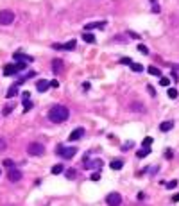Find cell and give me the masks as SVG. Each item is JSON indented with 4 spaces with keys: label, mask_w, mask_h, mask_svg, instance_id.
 Masks as SVG:
<instances>
[{
    "label": "cell",
    "mask_w": 179,
    "mask_h": 206,
    "mask_svg": "<svg viewBox=\"0 0 179 206\" xmlns=\"http://www.w3.org/2000/svg\"><path fill=\"white\" fill-rule=\"evenodd\" d=\"M159 84H161V86H168V84H170V79H167V77H161V79H159Z\"/></svg>",
    "instance_id": "f546056e"
},
{
    "label": "cell",
    "mask_w": 179,
    "mask_h": 206,
    "mask_svg": "<svg viewBox=\"0 0 179 206\" xmlns=\"http://www.w3.org/2000/svg\"><path fill=\"white\" fill-rule=\"evenodd\" d=\"M172 201H174V203H179V194H176V195L172 197Z\"/></svg>",
    "instance_id": "7bdbcfd3"
},
{
    "label": "cell",
    "mask_w": 179,
    "mask_h": 206,
    "mask_svg": "<svg viewBox=\"0 0 179 206\" xmlns=\"http://www.w3.org/2000/svg\"><path fill=\"white\" fill-rule=\"evenodd\" d=\"M151 144H152V138H151V136H147V138L143 140V145H145V147H149Z\"/></svg>",
    "instance_id": "d6a6232c"
},
{
    "label": "cell",
    "mask_w": 179,
    "mask_h": 206,
    "mask_svg": "<svg viewBox=\"0 0 179 206\" xmlns=\"http://www.w3.org/2000/svg\"><path fill=\"white\" fill-rule=\"evenodd\" d=\"M56 154L63 156L65 160H70V158H74V156L77 154V149H75V147H63V145H59V147L56 149Z\"/></svg>",
    "instance_id": "7a4b0ae2"
},
{
    "label": "cell",
    "mask_w": 179,
    "mask_h": 206,
    "mask_svg": "<svg viewBox=\"0 0 179 206\" xmlns=\"http://www.w3.org/2000/svg\"><path fill=\"white\" fill-rule=\"evenodd\" d=\"M11 111H13V106H5V108L2 110V115H4V117H7Z\"/></svg>",
    "instance_id": "f1b7e54d"
},
{
    "label": "cell",
    "mask_w": 179,
    "mask_h": 206,
    "mask_svg": "<svg viewBox=\"0 0 179 206\" xmlns=\"http://www.w3.org/2000/svg\"><path fill=\"white\" fill-rule=\"evenodd\" d=\"M75 176H77V170H75V169H68V170H66V177H68V179H75Z\"/></svg>",
    "instance_id": "ffe728a7"
},
{
    "label": "cell",
    "mask_w": 179,
    "mask_h": 206,
    "mask_svg": "<svg viewBox=\"0 0 179 206\" xmlns=\"http://www.w3.org/2000/svg\"><path fill=\"white\" fill-rule=\"evenodd\" d=\"M18 93V84H13L9 90H7V93H5V97L7 99H11V97H15V95Z\"/></svg>",
    "instance_id": "9a60e30c"
},
{
    "label": "cell",
    "mask_w": 179,
    "mask_h": 206,
    "mask_svg": "<svg viewBox=\"0 0 179 206\" xmlns=\"http://www.w3.org/2000/svg\"><path fill=\"white\" fill-rule=\"evenodd\" d=\"M106 203H108V206H120L122 195H120L118 192H111V194L106 197Z\"/></svg>",
    "instance_id": "5b68a950"
},
{
    "label": "cell",
    "mask_w": 179,
    "mask_h": 206,
    "mask_svg": "<svg viewBox=\"0 0 179 206\" xmlns=\"http://www.w3.org/2000/svg\"><path fill=\"white\" fill-rule=\"evenodd\" d=\"M82 39H84L86 43H95V36H93L91 32H88V31H84V34H82Z\"/></svg>",
    "instance_id": "2e32d148"
},
{
    "label": "cell",
    "mask_w": 179,
    "mask_h": 206,
    "mask_svg": "<svg viewBox=\"0 0 179 206\" xmlns=\"http://www.w3.org/2000/svg\"><path fill=\"white\" fill-rule=\"evenodd\" d=\"M134 144L133 142H127V144H124V147H122V150H129V147H133Z\"/></svg>",
    "instance_id": "836d02e7"
},
{
    "label": "cell",
    "mask_w": 179,
    "mask_h": 206,
    "mask_svg": "<svg viewBox=\"0 0 179 206\" xmlns=\"http://www.w3.org/2000/svg\"><path fill=\"white\" fill-rule=\"evenodd\" d=\"M29 97H31L29 92H23V100H29Z\"/></svg>",
    "instance_id": "b9f144b4"
},
{
    "label": "cell",
    "mask_w": 179,
    "mask_h": 206,
    "mask_svg": "<svg viewBox=\"0 0 179 206\" xmlns=\"http://www.w3.org/2000/svg\"><path fill=\"white\" fill-rule=\"evenodd\" d=\"M100 167H102L100 160H93V161H86L84 163V169H100Z\"/></svg>",
    "instance_id": "5bb4252c"
},
{
    "label": "cell",
    "mask_w": 179,
    "mask_h": 206,
    "mask_svg": "<svg viewBox=\"0 0 179 206\" xmlns=\"http://www.w3.org/2000/svg\"><path fill=\"white\" fill-rule=\"evenodd\" d=\"M25 66H27V63H16V68H18V72H20V70H23Z\"/></svg>",
    "instance_id": "d590c367"
},
{
    "label": "cell",
    "mask_w": 179,
    "mask_h": 206,
    "mask_svg": "<svg viewBox=\"0 0 179 206\" xmlns=\"http://www.w3.org/2000/svg\"><path fill=\"white\" fill-rule=\"evenodd\" d=\"M100 179V172H93L91 174V181H99Z\"/></svg>",
    "instance_id": "1f68e13d"
},
{
    "label": "cell",
    "mask_w": 179,
    "mask_h": 206,
    "mask_svg": "<svg viewBox=\"0 0 179 206\" xmlns=\"http://www.w3.org/2000/svg\"><path fill=\"white\" fill-rule=\"evenodd\" d=\"M63 172V165H54L52 167V174H61Z\"/></svg>",
    "instance_id": "83f0119b"
},
{
    "label": "cell",
    "mask_w": 179,
    "mask_h": 206,
    "mask_svg": "<svg viewBox=\"0 0 179 206\" xmlns=\"http://www.w3.org/2000/svg\"><path fill=\"white\" fill-rule=\"evenodd\" d=\"M52 49H56V50H63V45H61V43H54Z\"/></svg>",
    "instance_id": "8d00e7d4"
},
{
    "label": "cell",
    "mask_w": 179,
    "mask_h": 206,
    "mask_svg": "<svg viewBox=\"0 0 179 206\" xmlns=\"http://www.w3.org/2000/svg\"><path fill=\"white\" fill-rule=\"evenodd\" d=\"M176 185H177V181H170V183H167V187H168V188H174Z\"/></svg>",
    "instance_id": "ab89813d"
},
{
    "label": "cell",
    "mask_w": 179,
    "mask_h": 206,
    "mask_svg": "<svg viewBox=\"0 0 179 206\" xmlns=\"http://www.w3.org/2000/svg\"><path fill=\"white\" fill-rule=\"evenodd\" d=\"M15 59H16V61H22V63H25V61H27V63H31V61H32V56H27V54H22V52H15Z\"/></svg>",
    "instance_id": "9c48e42d"
},
{
    "label": "cell",
    "mask_w": 179,
    "mask_h": 206,
    "mask_svg": "<svg viewBox=\"0 0 179 206\" xmlns=\"http://www.w3.org/2000/svg\"><path fill=\"white\" fill-rule=\"evenodd\" d=\"M138 52H141L143 56H147V54H149V49H147L145 45H138Z\"/></svg>",
    "instance_id": "4316f807"
},
{
    "label": "cell",
    "mask_w": 179,
    "mask_h": 206,
    "mask_svg": "<svg viewBox=\"0 0 179 206\" xmlns=\"http://www.w3.org/2000/svg\"><path fill=\"white\" fill-rule=\"evenodd\" d=\"M68 115H70L68 108L58 104V106H52V108H50V111H48V120H52L54 124H61V122H66V120H68Z\"/></svg>",
    "instance_id": "6da1fadb"
},
{
    "label": "cell",
    "mask_w": 179,
    "mask_h": 206,
    "mask_svg": "<svg viewBox=\"0 0 179 206\" xmlns=\"http://www.w3.org/2000/svg\"><path fill=\"white\" fill-rule=\"evenodd\" d=\"M29 110H32V102L31 100H23V111L27 113Z\"/></svg>",
    "instance_id": "cb8c5ba5"
},
{
    "label": "cell",
    "mask_w": 179,
    "mask_h": 206,
    "mask_svg": "<svg viewBox=\"0 0 179 206\" xmlns=\"http://www.w3.org/2000/svg\"><path fill=\"white\" fill-rule=\"evenodd\" d=\"M167 95H168L170 99H176V97H177V90H176V88H168Z\"/></svg>",
    "instance_id": "603a6c76"
},
{
    "label": "cell",
    "mask_w": 179,
    "mask_h": 206,
    "mask_svg": "<svg viewBox=\"0 0 179 206\" xmlns=\"http://www.w3.org/2000/svg\"><path fill=\"white\" fill-rule=\"evenodd\" d=\"M7 179H9V181H13V183L20 181V179H22V172H20L18 169H9V174H7Z\"/></svg>",
    "instance_id": "8992f818"
},
{
    "label": "cell",
    "mask_w": 179,
    "mask_h": 206,
    "mask_svg": "<svg viewBox=\"0 0 179 206\" xmlns=\"http://www.w3.org/2000/svg\"><path fill=\"white\" fill-rule=\"evenodd\" d=\"M48 88H50V83H48V81H45V79H40V81L36 83V90H38V92H41V93H43V92H47Z\"/></svg>",
    "instance_id": "ba28073f"
},
{
    "label": "cell",
    "mask_w": 179,
    "mask_h": 206,
    "mask_svg": "<svg viewBox=\"0 0 179 206\" xmlns=\"http://www.w3.org/2000/svg\"><path fill=\"white\" fill-rule=\"evenodd\" d=\"M18 72V68H16V65H5L4 66V75H13V74H16Z\"/></svg>",
    "instance_id": "4fadbf2b"
},
{
    "label": "cell",
    "mask_w": 179,
    "mask_h": 206,
    "mask_svg": "<svg viewBox=\"0 0 179 206\" xmlns=\"http://www.w3.org/2000/svg\"><path fill=\"white\" fill-rule=\"evenodd\" d=\"M131 70H133V72H141V70H143V66H141L140 63H134V61H133V65H131Z\"/></svg>",
    "instance_id": "7402d4cb"
},
{
    "label": "cell",
    "mask_w": 179,
    "mask_h": 206,
    "mask_svg": "<svg viewBox=\"0 0 179 206\" xmlns=\"http://www.w3.org/2000/svg\"><path fill=\"white\" fill-rule=\"evenodd\" d=\"M149 154H151V149H149V147H143V150H138V152H136L138 158H145V156H149Z\"/></svg>",
    "instance_id": "d6986e66"
},
{
    "label": "cell",
    "mask_w": 179,
    "mask_h": 206,
    "mask_svg": "<svg viewBox=\"0 0 179 206\" xmlns=\"http://www.w3.org/2000/svg\"><path fill=\"white\" fill-rule=\"evenodd\" d=\"M109 167H111V169H113V170H120V169H122V167H124V161H122V160H113Z\"/></svg>",
    "instance_id": "e0dca14e"
},
{
    "label": "cell",
    "mask_w": 179,
    "mask_h": 206,
    "mask_svg": "<svg viewBox=\"0 0 179 206\" xmlns=\"http://www.w3.org/2000/svg\"><path fill=\"white\" fill-rule=\"evenodd\" d=\"M75 45H77V43H75V39H70L68 43H65V45H63V50H74V49H75Z\"/></svg>",
    "instance_id": "ac0fdd59"
},
{
    "label": "cell",
    "mask_w": 179,
    "mask_h": 206,
    "mask_svg": "<svg viewBox=\"0 0 179 206\" xmlns=\"http://www.w3.org/2000/svg\"><path fill=\"white\" fill-rule=\"evenodd\" d=\"M172 127H174V122H172V120H165V122H161V124H159V131H163V133L170 131Z\"/></svg>",
    "instance_id": "8fae6325"
},
{
    "label": "cell",
    "mask_w": 179,
    "mask_h": 206,
    "mask_svg": "<svg viewBox=\"0 0 179 206\" xmlns=\"http://www.w3.org/2000/svg\"><path fill=\"white\" fill-rule=\"evenodd\" d=\"M5 145H7V144H5V140H4V138H0V150H5Z\"/></svg>",
    "instance_id": "e575fe53"
},
{
    "label": "cell",
    "mask_w": 179,
    "mask_h": 206,
    "mask_svg": "<svg viewBox=\"0 0 179 206\" xmlns=\"http://www.w3.org/2000/svg\"><path fill=\"white\" fill-rule=\"evenodd\" d=\"M172 156H174V154H172V150H167V152H165V158H168V160H170Z\"/></svg>",
    "instance_id": "60d3db41"
},
{
    "label": "cell",
    "mask_w": 179,
    "mask_h": 206,
    "mask_svg": "<svg viewBox=\"0 0 179 206\" xmlns=\"http://www.w3.org/2000/svg\"><path fill=\"white\" fill-rule=\"evenodd\" d=\"M4 167H7V169H15V161H13V160H4Z\"/></svg>",
    "instance_id": "484cf974"
},
{
    "label": "cell",
    "mask_w": 179,
    "mask_h": 206,
    "mask_svg": "<svg viewBox=\"0 0 179 206\" xmlns=\"http://www.w3.org/2000/svg\"><path fill=\"white\" fill-rule=\"evenodd\" d=\"M131 110H133V111H143V108H141V104H140V102L131 104Z\"/></svg>",
    "instance_id": "d4e9b609"
},
{
    "label": "cell",
    "mask_w": 179,
    "mask_h": 206,
    "mask_svg": "<svg viewBox=\"0 0 179 206\" xmlns=\"http://www.w3.org/2000/svg\"><path fill=\"white\" fill-rule=\"evenodd\" d=\"M120 63H122V65H129V66L133 65V61H131L129 57H122V59H120Z\"/></svg>",
    "instance_id": "4dcf8cb0"
},
{
    "label": "cell",
    "mask_w": 179,
    "mask_h": 206,
    "mask_svg": "<svg viewBox=\"0 0 179 206\" xmlns=\"http://www.w3.org/2000/svg\"><path fill=\"white\" fill-rule=\"evenodd\" d=\"M147 90H149V93L152 95V97H154V95H156V92H154V88H152V86H151V84H149V86H147Z\"/></svg>",
    "instance_id": "74e56055"
},
{
    "label": "cell",
    "mask_w": 179,
    "mask_h": 206,
    "mask_svg": "<svg viewBox=\"0 0 179 206\" xmlns=\"http://www.w3.org/2000/svg\"><path fill=\"white\" fill-rule=\"evenodd\" d=\"M52 70H54V74H61L63 72V61L61 59H54L52 61Z\"/></svg>",
    "instance_id": "7c38bea8"
},
{
    "label": "cell",
    "mask_w": 179,
    "mask_h": 206,
    "mask_svg": "<svg viewBox=\"0 0 179 206\" xmlns=\"http://www.w3.org/2000/svg\"><path fill=\"white\" fill-rule=\"evenodd\" d=\"M50 86H52V88H58V86H59V83L54 79V81H50Z\"/></svg>",
    "instance_id": "f35d334b"
},
{
    "label": "cell",
    "mask_w": 179,
    "mask_h": 206,
    "mask_svg": "<svg viewBox=\"0 0 179 206\" xmlns=\"http://www.w3.org/2000/svg\"><path fill=\"white\" fill-rule=\"evenodd\" d=\"M27 152L31 154V156H41L43 152H45V147L38 144V142H32V144H29L27 145Z\"/></svg>",
    "instance_id": "3957f363"
},
{
    "label": "cell",
    "mask_w": 179,
    "mask_h": 206,
    "mask_svg": "<svg viewBox=\"0 0 179 206\" xmlns=\"http://www.w3.org/2000/svg\"><path fill=\"white\" fill-rule=\"evenodd\" d=\"M82 134H84V129H82V127H77V129H74V131L70 133L68 140H70V142H75V140H79Z\"/></svg>",
    "instance_id": "52a82bcc"
},
{
    "label": "cell",
    "mask_w": 179,
    "mask_h": 206,
    "mask_svg": "<svg viewBox=\"0 0 179 206\" xmlns=\"http://www.w3.org/2000/svg\"><path fill=\"white\" fill-rule=\"evenodd\" d=\"M149 74L151 75H161V70H159V68H156V66H149Z\"/></svg>",
    "instance_id": "44dd1931"
},
{
    "label": "cell",
    "mask_w": 179,
    "mask_h": 206,
    "mask_svg": "<svg viewBox=\"0 0 179 206\" xmlns=\"http://www.w3.org/2000/svg\"><path fill=\"white\" fill-rule=\"evenodd\" d=\"M151 2H154V0H151Z\"/></svg>",
    "instance_id": "ee69618b"
},
{
    "label": "cell",
    "mask_w": 179,
    "mask_h": 206,
    "mask_svg": "<svg viewBox=\"0 0 179 206\" xmlns=\"http://www.w3.org/2000/svg\"><path fill=\"white\" fill-rule=\"evenodd\" d=\"M104 27H106V22H91L86 25V31L90 32L91 29H104Z\"/></svg>",
    "instance_id": "30bf717a"
},
{
    "label": "cell",
    "mask_w": 179,
    "mask_h": 206,
    "mask_svg": "<svg viewBox=\"0 0 179 206\" xmlns=\"http://www.w3.org/2000/svg\"><path fill=\"white\" fill-rule=\"evenodd\" d=\"M13 20H15L13 11H9V9L0 11V25H9V23H13Z\"/></svg>",
    "instance_id": "277c9868"
}]
</instances>
